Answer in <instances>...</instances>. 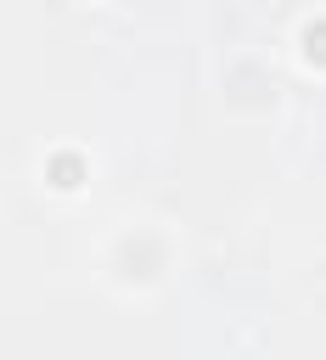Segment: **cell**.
Returning <instances> with one entry per match:
<instances>
[{
	"label": "cell",
	"instance_id": "obj_1",
	"mask_svg": "<svg viewBox=\"0 0 326 360\" xmlns=\"http://www.w3.org/2000/svg\"><path fill=\"white\" fill-rule=\"evenodd\" d=\"M118 270L135 276V281H146V276L163 270V248L152 236H129V242H118Z\"/></svg>",
	"mask_w": 326,
	"mask_h": 360
},
{
	"label": "cell",
	"instance_id": "obj_3",
	"mask_svg": "<svg viewBox=\"0 0 326 360\" xmlns=\"http://www.w3.org/2000/svg\"><path fill=\"white\" fill-rule=\"evenodd\" d=\"M304 39H309V62H320V17H309V28H304Z\"/></svg>",
	"mask_w": 326,
	"mask_h": 360
},
{
	"label": "cell",
	"instance_id": "obj_2",
	"mask_svg": "<svg viewBox=\"0 0 326 360\" xmlns=\"http://www.w3.org/2000/svg\"><path fill=\"white\" fill-rule=\"evenodd\" d=\"M84 174H90V163H84V152H73V146H56V152L45 158V186H56V191H79Z\"/></svg>",
	"mask_w": 326,
	"mask_h": 360
}]
</instances>
